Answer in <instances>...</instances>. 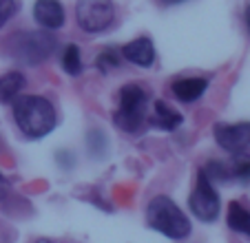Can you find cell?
<instances>
[{"label":"cell","instance_id":"cell-1","mask_svg":"<svg viewBox=\"0 0 250 243\" xmlns=\"http://www.w3.org/2000/svg\"><path fill=\"white\" fill-rule=\"evenodd\" d=\"M14 120L18 128L31 140L44 137L56 128V108L40 95H18L14 100Z\"/></svg>","mask_w":250,"mask_h":243},{"label":"cell","instance_id":"cell-2","mask_svg":"<svg viewBox=\"0 0 250 243\" xmlns=\"http://www.w3.org/2000/svg\"><path fill=\"white\" fill-rule=\"evenodd\" d=\"M146 221L153 230L175 241H182L190 234V221L180 210V206L168 197H155L146 208Z\"/></svg>","mask_w":250,"mask_h":243},{"label":"cell","instance_id":"cell-3","mask_svg":"<svg viewBox=\"0 0 250 243\" xmlns=\"http://www.w3.org/2000/svg\"><path fill=\"white\" fill-rule=\"evenodd\" d=\"M146 93L137 84H126L120 91V106L115 113V124L124 133H140L146 124Z\"/></svg>","mask_w":250,"mask_h":243},{"label":"cell","instance_id":"cell-4","mask_svg":"<svg viewBox=\"0 0 250 243\" xmlns=\"http://www.w3.org/2000/svg\"><path fill=\"white\" fill-rule=\"evenodd\" d=\"M56 49V40L44 31H27L18 33L11 40V56L24 64H38L44 62Z\"/></svg>","mask_w":250,"mask_h":243},{"label":"cell","instance_id":"cell-5","mask_svg":"<svg viewBox=\"0 0 250 243\" xmlns=\"http://www.w3.org/2000/svg\"><path fill=\"white\" fill-rule=\"evenodd\" d=\"M76 20L82 31H86V33L106 31L115 20L113 0H78Z\"/></svg>","mask_w":250,"mask_h":243},{"label":"cell","instance_id":"cell-6","mask_svg":"<svg viewBox=\"0 0 250 243\" xmlns=\"http://www.w3.org/2000/svg\"><path fill=\"white\" fill-rule=\"evenodd\" d=\"M188 206L193 210V215L197 217L204 223H210V221L217 219L219 215V192L215 190L212 182L206 177L204 170L197 173V179H195V188L190 192Z\"/></svg>","mask_w":250,"mask_h":243},{"label":"cell","instance_id":"cell-7","mask_svg":"<svg viewBox=\"0 0 250 243\" xmlns=\"http://www.w3.org/2000/svg\"><path fill=\"white\" fill-rule=\"evenodd\" d=\"M215 142L228 153H244L250 146V122L239 124H217L215 126Z\"/></svg>","mask_w":250,"mask_h":243},{"label":"cell","instance_id":"cell-8","mask_svg":"<svg viewBox=\"0 0 250 243\" xmlns=\"http://www.w3.org/2000/svg\"><path fill=\"white\" fill-rule=\"evenodd\" d=\"M33 18L44 29H60L64 24V7L60 0H36Z\"/></svg>","mask_w":250,"mask_h":243},{"label":"cell","instance_id":"cell-9","mask_svg":"<svg viewBox=\"0 0 250 243\" xmlns=\"http://www.w3.org/2000/svg\"><path fill=\"white\" fill-rule=\"evenodd\" d=\"M124 60H128L135 66H151L155 62V47L148 38H135L133 42H128L126 47L122 49Z\"/></svg>","mask_w":250,"mask_h":243},{"label":"cell","instance_id":"cell-10","mask_svg":"<svg viewBox=\"0 0 250 243\" xmlns=\"http://www.w3.org/2000/svg\"><path fill=\"white\" fill-rule=\"evenodd\" d=\"M208 89V80L206 78H182V80H175L170 84V91L173 95L180 102H197Z\"/></svg>","mask_w":250,"mask_h":243},{"label":"cell","instance_id":"cell-11","mask_svg":"<svg viewBox=\"0 0 250 243\" xmlns=\"http://www.w3.org/2000/svg\"><path fill=\"white\" fill-rule=\"evenodd\" d=\"M27 80L20 71H9V73L0 75V104H9L22 93Z\"/></svg>","mask_w":250,"mask_h":243},{"label":"cell","instance_id":"cell-12","mask_svg":"<svg viewBox=\"0 0 250 243\" xmlns=\"http://www.w3.org/2000/svg\"><path fill=\"white\" fill-rule=\"evenodd\" d=\"M151 124L162 131H175L182 124V115L175 111L173 106H168L166 102H155V111H153Z\"/></svg>","mask_w":250,"mask_h":243},{"label":"cell","instance_id":"cell-13","mask_svg":"<svg viewBox=\"0 0 250 243\" xmlns=\"http://www.w3.org/2000/svg\"><path fill=\"white\" fill-rule=\"evenodd\" d=\"M226 221H228V228L230 230H235V232L250 239V210L241 206L239 201H230Z\"/></svg>","mask_w":250,"mask_h":243},{"label":"cell","instance_id":"cell-14","mask_svg":"<svg viewBox=\"0 0 250 243\" xmlns=\"http://www.w3.org/2000/svg\"><path fill=\"white\" fill-rule=\"evenodd\" d=\"M228 173H230V179H237L241 183L250 182V157L244 153H235V159L232 164L228 166Z\"/></svg>","mask_w":250,"mask_h":243},{"label":"cell","instance_id":"cell-15","mask_svg":"<svg viewBox=\"0 0 250 243\" xmlns=\"http://www.w3.org/2000/svg\"><path fill=\"white\" fill-rule=\"evenodd\" d=\"M62 69L66 71L69 75H80L82 73V56L80 49L76 44H69L62 53Z\"/></svg>","mask_w":250,"mask_h":243},{"label":"cell","instance_id":"cell-16","mask_svg":"<svg viewBox=\"0 0 250 243\" xmlns=\"http://www.w3.org/2000/svg\"><path fill=\"white\" fill-rule=\"evenodd\" d=\"M18 11V0H0V29L5 27Z\"/></svg>","mask_w":250,"mask_h":243},{"label":"cell","instance_id":"cell-17","mask_svg":"<svg viewBox=\"0 0 250 243\" xmlns=\"http://www.w3.org/2000/svg\"><path fill=\"white\" fill-rule=\"evenodd\" d=\"M118 64H120V58H118V53H115L113 49H109V51H102V53L98 56V66H100V71L115 69Z\"/></svg>","mask_w":250,"mask_h":243},{"label":"cell","instance_id":"cell-18","mask_svg":"<svg viewBox=\"0 0 250 243\" xmlns=\"http://www.w3.org/2000/svg\"><path fill=\"white\" fill-rule=\"evenodd\" d=\"M160 2H162V5H180V2H186V0H160Z\"/></svg>","mask_w":250,"mask_h":243},{"label":"cell","instance_id":"cell-19","mask_svg":"<svg viewBox=\"0 0 250 243\" xmlns=\"http://www.w3.org/2000/svg\"><path fill=\"white\" fill-rule=\"evenodd\" d=\"M5 190H7V182H5V177L0 175V195H2Z\"/></svg>","mask_w":250,"mask_h":243},{"label":"cell","instance_id":"cell-20","mask_svg":"<svg viewBox=\"0 0 250 243\" xmlns=\"http://www.w3.org/2000/svg\"><path fill=\"white\" fill-rule=\"evenodd\" d=\"M246 29H248V33H250V5H248V9H246Z\"/></svg>","mask_w":250,"mask_h":243},{"label":"cell","instance_id":"cell-21","mask_svg":"<svg viewBox=\"0 0 250 243\" xmlns=\"http://www.w3.org/2000/svg\"><path fill=\"white\" fill-rule=\"evenodd\" d=\"M36 243H53V241H49V239H40V241H36Z\"/></svg>","mask_w":250,"mask_h":243}]
</instances>
